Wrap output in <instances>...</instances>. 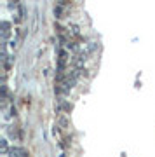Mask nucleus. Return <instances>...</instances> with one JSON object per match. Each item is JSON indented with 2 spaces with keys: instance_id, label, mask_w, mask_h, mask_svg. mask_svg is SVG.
Wrapping results in <instances>:
<instances>
[{
  "instance_id": "nucleus-1",
  "label": "nucleus",
  "mask_w": 155,
  "mask_h": 157,
  "mask_svg": "<svg viewBox=\"0 0 155 157\" xmlns=\"http://www.w3.org/2000/svg\"><path fill=\"white\" fill-rule=\"evenodd\" d=\"M9 157H26V152L23 150V148H19V147H14L9 152Z\"/></svg>"
},
{
  "instance_id": "nucleus-2",
  "label": "nucleus",
  "mask_w": 155,
  "mask_h": 157,
  "mask_svg": "<svg viewBox=\"0 0 155 157\" xmlns=\"http://www.w3.org/2000/svg\"><path fill=\"white\" fill-rule=\"evenodd\" d=\"M11 25H9V23H2V40H4V42H6L7 40V37H9V33H11Z\"/></svg>"
}]
</instances>
